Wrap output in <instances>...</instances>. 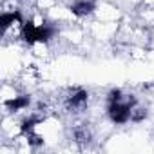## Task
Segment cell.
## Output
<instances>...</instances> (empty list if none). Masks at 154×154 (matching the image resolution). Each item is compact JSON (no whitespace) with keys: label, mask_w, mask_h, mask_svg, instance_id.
I'll list each match as a JSON object with an SVG mask.
<instances>
[{"label":"cell","mask_w":154,"mask_h":154,"mask_svg":"<svg viewBox=\"0 0 154 154\" xmlns=\"http://www.w3.org/2000/svg\"><path fill=\"white\" fill-rule=\"evenodd\" d=\"M96 4H94V0H76V2L71 4V13L76 15V17H87L94 11Z\"/></svg>","instance_id":"obj_4"},{"label":"cell","mask_w":154,"mask_h":154,"mask_svg":"<svg viewBox=\"0 0 154 154\" xmlns=\"http://www.w3.org/2000/svg\"><path fill=\"white\" fill-rule=\"evenodd\" d=\"M29 103H31V98L29 96H15V98H11V100L6 102V107L11 112H17V111H22V109L29 107Z\"/></svg>","instance_id":"obj_5"},{"label":"cell","mask_w":154,"mask_h":154,"mask_svg":"<svg viewBox=\"0 0 154 154\" xmlns=\"http://www.w3.org/2000/svg\"><path fill=\"white\" fill-rule=\"evenodd\" d=\"M107 100H109V103H111V102H120V100H123V93H122L120 89H112V91L109 93Z\"/></svg>","instance_id":"obj_11"},{"label":"cell","mask_w":154,"mask_h":154,"mask_svg":"<svg viewBox=\"0 0 154 154\" xmlns=\"http://www.w3.org/2000/svg\"><path fill=\"white\" fill-rule=\"evenodd\" d=\"M87 98H89V93L84 91V89H72L67 98H65V107L69 111H76V109H82L85 103H87Z\"/></svg>","instance_id":"obj_3"},{"label":"cell","mask_w":154,"mask_h":154,"mask_svg":"<svg viewBox=\"0 0 154 154\" xmlns=\"http://www.w3.org/2000/svg\"><path fill=\"white\" fill-rule=\"evenodd\" d=\"M147 118V111L145 109H134L132 107V112H131V120L132 122H143Z\"/></svg>","instance_id":"obj_9"},{"label":"cell","mask_w":154,"mask_h":154,"mask_svg":"<svg viewBox=\"0 0 154 154\" xmlns=\"http://www.w3.org/2000/svg\"><path fill=\"white\" fill-rule=\"evenodd\" d=\"M40 122V118H36V116H29V118H26L24 122H22V127H20V131L24 132V134H27V132H31L33 129H35V125Z\"/></svg>","instance_id":"obj_8"},{"label":"cell","mask_w":154,"mask_h":154,"mask_svg":"<svg viewBox=\"0 0 154 154\" xmlns=\"http://www.w3.org/2000/svg\"><path fill=\"white\" fill-rule=\"evenodd\" d=\"M136 105V98L134 96H127V100H120V102H111L109 107H107V114L111 118L112 123H127L131 120V112H132V107Z\"/></svg>","instance_id":"obj_2"},{"label":"cell","mask_w":154,"mask_h":154,"mask_svg":"<svg viewBox=\"0 0 154 154\" xmlns=\"http://www.w3.org/2000/svg\"><path fill=\"white\" fill-rule=\"evenodd\" d=\"M26 136H27V143H29V145H33V147H40V145H42V138H40V136H36L33 131H31V132H27Z\"/></svg>","instance_id":"obj_10"},{"label":"cell","mask_w":154,"mask_h":154,"mask_svg":"<svg viewBox=\"0 0 154 154\" xmlns=\"http://www.w3.org/2000/svg\"><path fill=\"white\" fill-rule=\"evenodd\" d=\"M20 20H22L20 11H6V13H2V17H0V26H2L4 29H8L11 24L20 22Z\"/></svg>","instance_id":"obj_6"},{"label":"cell","mask_w":154,"mask_h":154,"mask_svg":"<svg viewBox=\"0 0 154 154\" xmlns=\"http://www.w3.org/2000/svg\"><path fill=\"white\" fill-rule=\"evenodd\" d=\"M56 29L51 24H42V26H35L33 22H26L22 27V36L27 44H35V42H49L54 36Z\"/></svg>","instance_id":"obj_1"},{"label":"cell","mask_w":154,"mask_h":154,"mask_svg":"<svg viewBox=\"0 0 154 154\" xmlns=\"http://www.w3.org/2000/svg\"><path fill=\"white\" fill-rule=\"evenodd\" d=\"M74 140L78 141V143H89V140H91V132H89V129L85 127V125H80V127H76L74 129Z\"/></svg>","instance_id":"obj_7"}]
</instances>
